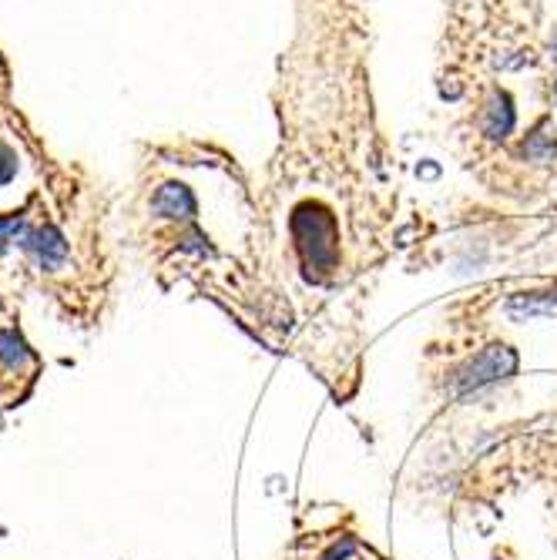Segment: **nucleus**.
Masks as SVG:
<instances>
[{
  "instance_id": "6e6552de",
  "label": "nucleus",
  "mask_w": 557,
  "mask_h": 560,
  "mask_svg": "<svg viewBox=\"0 0 557 560\" xmlns=\"http://www.w3.org/2000/svg\"><path fill=\"white\" fill-rule=\"evenodd\" d=\"M352 547H357V544H352V540H343V544L329 547V553H326L323 560H346V557L352 553Z\"/></svg>"
},
{
  "instance_id": "7ed1b4c3",
  "label": "nucleus",
  "mask_w": 557,
  "mask_h": 560,
  "mask_svg": "<svg viewBox=\"0 0 557 560\" xmlns=\"http://www.w3.org/2000/svg\"><path fill=\"white\" fill-rule=\"evenodd\" d=\"M511 131H514V105H511V97L503 94V91H494L490 105L484 112V135L500 141V138H508Z\"/></svg>"
},
{
  "instance_id": "1a4fd4ad",
  "label": "nucleus",
  "mask_w": 557,
  "mask_h": 560,
  "mask_svg": "<svg viewBox=\"0 0 557 560\" xmlns=\"http://www.w3.org/2000/svg\"><path fill=\"white\" fill-rule=\"evenodd\" d=\"M554 94H557V91H554Z\"/></svg>"
},
{
  "instance_id": "20e7f679",
  "label": "nucleus",
  "mask_w": 557,
  "mask_h": 560,
  "mask_svg": "<svg viewBox=\"0 0 557 560\" xmlns=\"http://www.w3.org/2000/svg\"><path fill=\"white\" fill-rule=\"evenodd\" d=\"M508 313L514 319H534V316H557V292H527L514 295L508 302Z\"/></svg>"
},
{
  "instance_id": "f03ea898",
  "label": "nucleus",
  "mask_w": 557,
  "mask_h": 560,
  "mask_svg": "<svg viewBox=\"0 0 557 560\" xmlns=\"http://www.w3.org/2000/svg\"><path fill=\"white\" fill-rule=\"evenodd\" d=\"M518 373V352L511 346H487L477 352L474 360H467L450 380V389L457 396H474L500 380H511Z\"/></svg>"
},
{
  "instance_id": "39448f33",
  "label": "nucleus",
  "mask_w": 557,
  "mask_h": 560,
  "mask_svg": "<svg viewBox=\"0 0 557 560\" xmlns=\"http://www.w3.org/2000/svg\"><path fill=\"white\" fill-rule=\"evenodd\" d=\"M155 212L169 215V219H192L195 215V198L185 185H165L155 195Z\"/></svg>"
},
{
  "instance_id": "423d86ee",
  "label": "nucleus",
  "mask_w": 557,
  "mask_h": 560,
  "mask_svg": "<svg viewBox=\"0 0 557 560\" xmlns=\"http://www.w3.org/2000/svg\"><path fill=\"white\" fill-rule=\"evenodd\" d=\"M31 360V352L18 332H0V363H8L11 370L24 366Z\"/></svg>"
},
{
  "instance_id": "0eeeda50",
  "label": "nucleus",
  "mask_w": 557,
  "mask_h": 560,
  "mask_svg": "<svg viewBox=\"0 0 557 560\" xmlns=\"http://www.w3.org/2000/svg\"><path fill=\"white\" fill-rule=\"evenodd\" d=\"M524 151H527V159H534V162H547V159H554V155H557V141H554V138H547V135H544V128H541V131H534V135L527 138Z\"/></svg>"
},
{
  "instance_id": "f257e3e1",
  "label": "nucleus",
  "mask_w": 557,
  "mask_h": 560,
  "mask_svg": "<svg viewBox=\"0 0 557 560\" xmlns=\"http://www.w3.org/2000/svg\"><path fill=\"white\" fill-rule=\"evenodd\" d=\"M299 259L306 266L310 279H323L336 269L339 262V225L333 212L320 201H302L289 219Z\"/></svg>"
}]
</instances>
